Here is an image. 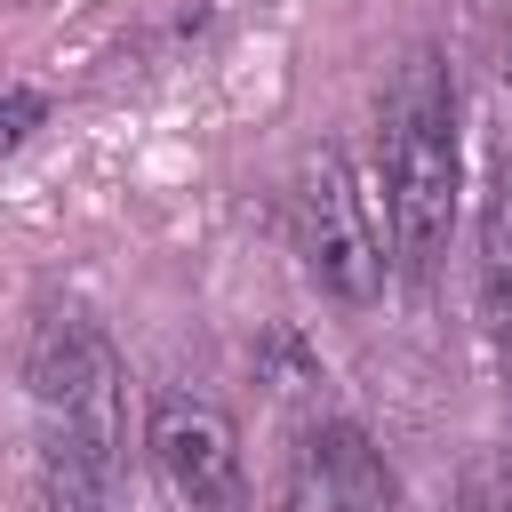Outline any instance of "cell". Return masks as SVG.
<instances>
[{
	"instance_id": "obj_2",
	"label": "cell",
	"mask_w": 512,
	"mask_h": 512,
	"mask_svg": "<svg viewBox=\"0 0 512 512\" xmlns=\"http://www.w3.org/2000/svg\"><path fill=\"white\" fill-rule=\"evenodd\" d=\"M384 224L408 272H424L456 224V88L432 48L384 88Z\"/></svg>"
},
{
	"instance_id": "obj_4",
	"label": "cell",
	"mask_w": 512,
	"mask_h": 512,
	"mask_svg": "<svg viewBox=\"0 0 512 512\" xmlns=\"http://www.w3.org/2000/svg\"><path fill=\"white\" fill-rule=\"evenodd\" d=\"M144 456L152 480L168 496V512H248V480H240V440L232 416L200 392H160L144 416Z\"/></svg>"
},
{
	"instance_id": "obj_5",
	"label": "cell",
	"mask_w": 512,
	"mask_h": 512,
	"mask_svg": "<svg viewBox=\"0 0 512 512\" xmlns=\"http://www.w3.org/2000/svg\"><path fill=\"white\" fill-rule=\"evenodd\" d=\"M280 512H400V488L360 424H312L288 456Z\"/></svg>"
},
{
	"instance_id": "obj_6",
	"label": "cell",
	"mask_w": 512,
	"mask_h": 512,
	"mask_svg": "<svg viewBox=\"0 0 512 512\" xmlns=\"http://www.w3.org/2000/svg\"><path fill=\"white\" fill-rule=\"evenodd\" d=\"M480 296H488V320L512 336V168L496 176L480 216Z\"/></svg>"
},
{
	"instance_id": "obj_8",
	"label": "cell",
	"mask_w": 512,
	"mask_h": 512,
	"mask_svg": "<svg viewBox=\"0 0 512 512\" xmlns=\"http://www.w3.org/2000/svg\"><path fill=\"white\" fill-rule=\"evenodd\" d=\"M504 512H512V464H504Z\"/></svg>"
},
{
	"instance_id": "obj_1",
	"label": "cell",
	"mask_w": 512,
	"mask_h": 512,
	"mask_svg": "<svg viewBox=\"0 0 512 512\" xmlns=\"http://www.w3.org/2000/svg\"><path fill=\"white\" fill-rule=\"evenodd\" d=\"M32 416H40V472L64 512H112L120 480V352L88 312H48L32 328Z\"/></svg>"
},
{
	"instance_id": "obj_3",
	"label": "cell",
	"mask_w": 512,
	"mask_h": 512,
	"mask_svg": "<svg viewBox=\"0 0 512 512\" xmlns=\"http://www.w3.org/2000/svg\"><path fill=\"white\" fill-rule=\"evenodd\" d=\"M288 240L304 256V272L344 296V304H368L384 288V232L368 216V192L352 176V160L336 144H320L304 168H296V192H288Z\"/></svg>"
},
{
	"instance_id": "obj_7",
	"label": "cell",
	"mask_w": 512,
	"mask_h": 512,
	"mask_svg": "<svg viewBox=\"0 0 512 512\" xmlns=\"http://www.w3.org/2000/svg\"><path fill=\"white\" fill-rule=\"evenodd\" d=\"M40 120H48V104H40L32 88H0V160H8V152L40 128Z\"/></svg>"
}]
</instances>
